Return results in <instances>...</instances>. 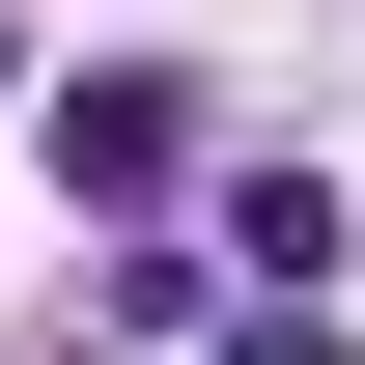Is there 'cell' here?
<instances>
[{"label":"cell","mask_w":365,"mask_h":365,"mask_svg":"<svg viewBox=\"0 0 365 365\" xmlns=\"http://www.w3.org/2000/svg\"><path fill=\"white\" fill-rule=\"evenodd\" d=\"M197 140H225V113H197L169 56H113V85H56V197H85V225H140V197H197Z\"/></svg>","instance_id":"cell-1"},{"label":"cell","mask_w":365,"mask_h":365,"mask_svg":"<svg viewBox=\"0 0 365 365\" xmlns=\"http://www.w3.org/2000/svg\"><path fill=\"white\" fill-rule=\"evenodd\" d=\"M225 253L281 281V309H337V169H253V197H225Z\"/></svg>","instance_id":"cell-2"},{"label":"cell","mask_w":365,"mask_h":365,"mask_svg":"<svg viewBox=\"0 0 365 365\" xmlns=\"http://www.w3.org/2000/svg\"><path fill=\"white\" fill-rule=\"evenodd\" d=\"M225 365H337V309H253V337H225Z\"/></svg>","instance_id":"cell-3"}]
</instances>
